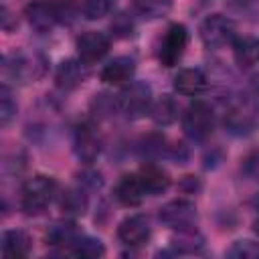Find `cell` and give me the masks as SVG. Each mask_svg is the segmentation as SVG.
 Listing matches in <instances>:
<instances>
[{
    "label": "cell",
    "mask_w": 259,
    "mask_h": 259,
    "mask_svg": "<svg viewBox=\"0 0 259 259\" xmlns=\"http://www.w3.org/2000/svg\"><path fill=\"white\" fill-rule=\"evenodd\" d=\"M57 196V182L51 176L36 174L22 186L20 206L26 214H40Z\"/></svg>",
    "instance_id": "1"
},
{
    "label": "cell",
    "mask_w": 259,
    "mask_h": 259,
    "mask_svg": "<svg viewBox=\"0 0 259 259\" xmlns=\"http://www.w3.org/2000/svg\"><path fill=\"white\" fill-rule=\"evenodd\" d=\"M115 103L125 117H142L152 109V89L144 81H130V85L119 91Z\"/></svg>",
    "instance_id": "2"
},
{
    "label": "cell",
    "mask_w": 259,
    "mask_h": 259,
    "mask_svg": "<svg viewBox=\"0 0 259 259\" xmlns=\"http://www.w3.org/2000/svg\"><path fill=\"white\" fill-rule=\"evenodd\" d=\"M200 38L206 49H223L237 38V26L225 14H208L200 24Z\"/></svg>",
    "instance_id": "3"
},
{
    "label": "cell",
    "mask_w": 259,
    "mask_h": 259,
    "mask_svg": "<svg viewBox=\"0 0 259 259\" xmlns=\"http://www.w3.org/2000/svg\"><path fill=\"white\" fill-rule=\"evenodd\" d=\"M214 127V111L204 101H194L184 117H182V130L190 140H204L212 134Z\"/></svg>",
    "instance_id": "4"
},
{
    "label": "cell",
    "mask_w": 259,
    "mask_h": 259,
    "mask_svg": "<svg viewBox=\"0 0 259 259\" xmlns=\"http://www.w3.org/2000/svg\"><path fill=\"white\" fill-rule=\"evenodd\" d=\"M2 73H4V79L16 81V83H30L42 75V63L34 55L32 57L22 55V53L8 55V57H4Z\"/></svg>",
    "instance_id": "5"
},
{
    "label": "cell",
    "mask_w": 259,
    "mask_h": 259,
    "mask_svg": "<svg viewBox=\"0 0 259 259\" xmlns=\"http://www.w3.org/2000/svg\"><path fill=\"white\" fill-rule=\"evenodd\" d=\"M186 45H188V30H186V26L178 24V22L170 24L166 34H164V38H162V45H160V53H158L160 63L164 67H174L182 59Z\"/></svg>",
    "instance_id": "6"
},
{
    "label": "cell",
    "mask_w": 259,
    "mask_h": 259,
    "mask_svg": "<svg viewBox=\"0 0 259 259\" xmlns=\"http://www.w3.org/2000/svg\"><path fill=\"white\" fill-rule=\"evenodd\" d=\"M24 16L36 32H49L57 22H61L59 0H32L24 8Z\"/></svg>",
    "instance_id": "7"
},
{
    "label": "cell",
    "mask_w": 259,
    "mask_h": 259,
    "mask_svg": "<svg viewBox=\"0 0 259 259\" xmlns=\"http://www.w3.org/2000/svg\"><path fill=\"white\" fill-rule=\"evenodd\" d=\"M160 221L172 229L184 231V229H192L196 223V208L192 202L188 200H172L168 204H164L158 212Z\"/></svg>",
    "instance_id": "8"
},
{
    "label": "cell",
    "mask_w": 259,
    "mask_h": 259,
    "mask_svg": "<svg viewBox=\"0 0 259 259\" xmlns=\"http://www.w3.org/2000/svg\"><path fill=\"white\" fill-rule=\"evenodd\" d=\"M109 36L105 32H99V30H87L83 32L79 38H77V53H79V59L85 63V65H91V63H97L101 61L107 53H109Z\"/></svg>",
    "instance_id": "9"
},
{
    "label": "cell",
    "mask_w": 259,
    "mask_h": 259,
    "mask_svg": "<svg viewBox=\"0 0 259 259\" xmlns=\"http://www.w3.org/2000/svg\"><path fill=\"white\" fill-rule=\"evenodd\" d=\"M101 152V138L93 123H81L75 130V154L81 162L91 164Z\"/></svg>",
    "instance_id": "10"
},
{
    "label": "cell",
    "mask_w": 259,
    "mask_h": 259,
    "mask_svg": "<svg viewBox=\"0 0 259 259\" xmlns=\"http://www.w3.org/2000/svg\"><path fill=\"white\" fill-rule=\"evenodd\" d=\"M117 237L121 243L130 245V247H140L144 243H148L150 239V223L144 214H132L127 219H123L117 227Z\"/></svg>",
    "instance_id": "11"
},
{
    "label": "cell",
    "mask_w": 259,
    "mask_h": 259,
    "mask_svg": "<svg viewBox=\"0 0 259 259\" xmlns=\"http://www.w3.org/2000/svg\"><path fill=\"white\" fill-rule=\"evenodd\" d=\"M136 73V63L132 57H115L101 69V81L107 85H123L130 83Z\"/></svg>",
    "instance_id": "12"
},
{
    "label": "cell",
    "mask_w": 259,
    "mask_h": 259,
    "mask_svg": "<svg viewBox=\"0 0 259 259\" xmlns=\"http://www.w3.org/2000/svg\"><path fill=\"white\" fill-rule=\"evenodd\" d=\"M87 79V69H85V63L79 59H67L63 61L59 67H57V73H55V81L61 89L65 91H71V89H77L83 81Z\"/></svg>",
    "instance_id": "13"
},
{
    "label": "cell",
    "mask_w": 259,
    "mask_h": 259,
    "mask_svg": "<svg viewBox=\"0 0 259 259\" xmlns=\"http://www.w3.org/2000/svg\"><path fill=\"white\" fill-rule=\"evenodd\" d=\"M174 89L180 95L196 97V95H200L206 89V75L200 69H196V67L180 69L176 73V77H174Z\"/></svg>",
    "instance_id": "14"
},
{
    "label": "cell",
    "mask_w": 259,
    "mask_h": 259,
    "mask_svg": "<svg viewBox=\"0 0 259 259\" xmlns=\"http://www.w3.org/2000/svg\"><path fill=\"white\" fill-rule=\"evenodd\" d=\"M146 196V188L138 174H125L115 186V198L123 206H138Z\"/></svg>",
    "instance_id": "15"
},
{
    "label": "cell",
    "mask_w": 259,
    "mask_h": 259,
    "mask_svg": "<svg viewBox=\"0 0 259 259\" xmlns=\"http://www.w3.org/2000/svg\"><path fill=\"white\" fill-rule=\"evenodd\" d=\"M233 55L239 67L249 69L259 63V38L257 36H241L233 40Z\"/></svg>",
    "instance_id": "16"
},
{
    "label": "cell",
    "mask_w": 259,
    "mask_h": 259,
    "mask_svg": "<svg viewBox=\"0 0 259 259\" xmlns=\"http://www.w3.org/2000/svg\"><path fill=\"white\" fill-rule=\"evenodd\" d=\"M144 188H146V194H160L164 192L168 186H170V176L164 168L156 166V164H146L140 168L138 172Z\"/></svg>",
    "instance_id": "17"
},
{
    "label": "cell",
    "mask_w": 259,
    "mask_h": 259,
    "mask_svg": "<svg viewBox=\"0 0 259 259\" xmlns=\"http://www.w3.org/2000/svg\"><path fill=\"white\" fill-rule=\"evenodd\" d=\"M30 251V239L24 231L12 229L6 231L2 237V255L8 259H16V257H24Z\"/></svg>",
    "instance_id": "18"
},
{
    "label": "cell",
    "mask_w": 259,
    "mask_h": 259,
    "mask_svg": "<svg viewBox=\"0 0 259 259\" xmlns=\"http://www.w3.org/2000/svg\"><path fill=\"white\" fill-rule=\"evenodd\" d=\"M81 237L75 223H55L47 231V241L55 247H73Z\"/></svg>",
    "instance_id": "19"
},
{
    "label": "cell",
    "mask_w": 259,
    "mask_h": 259,
    "mask_svg": "<svg viewBox=\"0 0 259 259\" xmlns=\"http://www.w3.org/2000/svg\"><path fill=\"white\" fill-rule=\"evenodd\" d=\"M227 123L233 132L237 134H245V132H251L253 125H255V109L249 105V103H241L237 107H233L227 115Z\"/></svg>",
    "instance_id": "20"
},
{
    "label": "cell",
    "mask_w": 259,
    "mask_h": 259,
    "mask_svg": "<svg viewBox=\"0 0 259 259\" xmlns=\"http://www.w3.org/2000/svg\"><path fill=\"white\" fill-rule=\"evenodd\" d=\"M150 115L158 125H170L178 115V105L170 95H162L156 103H152Z\"/></svg>",
    "instance_id": "21"
},
{
    "label": "cell",
    "mask_w": 259,
    "mask_h": 259,
    "mask_svg": "<svg viewBox=\"0 0 259 259\" xmlns=\"http://www.w3.org/2000/svg\"><path fill=\"white\" fill-rule=\"evenodd\" d=\"M59 206L65 214H73V217H79L85 212L87 208V198L83 194V190L79 188H67L61 196H59Z\"/></svg>",
    "instance_id": "22"
},
{
    "label": "cell",
    "mask_w": 259,
    "mask_h": 259,
    "mask_svg": "<svg viewBox=\"0 0 259 259\" xmlns=\"http://www.w3.org/2000/svg\"><path fill=\"white\" fill-rule=\"evenodd\" d=\"M144 18H162L172 10V0H132Z\"/></svg>",
    "instance_id": "23"
},
{
    "label": "cell",
    "mask_w": 259,
    "mask_h": 259,
    "mask_svg": "<svg viewBox=\"0 0 259 259\" xmlns=\"http://www.w3.org/2000/svg\"><path fill=\"white\" fill-rule=\"evenodd\" d=\"M113 4L115 0H81V12L89 20H99L111 12Z\"/></svg>",
    "instance_id": "24"
},
{
    "label": "cell",
    "mask_w": 259,
    "mask_h": 259,
    "mask_svg": "<svg viewBox=\"0 0 259 259\" xmlns=\"http://www.w3.org/2000/svg\"><path fill=\"white\" fill-rule=\"evenodd\" d=\"M71 251H73V255H77V257H89V259L101 257V255L105 253L103 243H101L99 239H91V237H81V239L71 247Z\"/></svg>",
    "instance_id": "25"
},
{
    "label": "cell",
    "mask_w": 259,
    "mask_h": 259,
    "mask_svg": "<svg viewBox=\"0 0 259 259\" xmlns=\"http://www.w3.org/2000/svg\"><path fill=\"white\" fill-rule=\"evenodd\" d=\"M16 101L12 99V93H10V89L4 85L2 89H0V123L6 127L10 121H12V117L16 115Z\"/></svg>",
    "instance_id": "26"
},
{
    "label": "cell",
    "mask_w": 259,
    "mask_h": 259,
    "mask_svg": "<svg viewBox=\"0 0 259 259\" xmlns=\"http://www.w3.org/2000/svg\"><path fill=\"white\" fill-rule=\"evenodd\" d=\"M243 172H245L247 178L259 182V150L253 152V154H249V156L245 158V162H243Z\"/></svg>",
    "instance_id": "27"
},
{
    "label": "cell",
    "mask_w": 259,
    "mask_h": 259,
    "mask_svg": "<svg viewBox=\"0 0 259 259\" xmlns=\"http://www.w3.org/2000/svg\"><path fill=\"white\" fill-rule=\"evenodd\" d=\"M229 255H233V257H255V255H259V247H253L251 241H237L233 245V249L229 251Z\"/></svg>",
    "instance_id": "28"
},
{
    "label": "cell",
    "mask_w": 259,
    "mask_h": 259,
    "mask_svg": "<svg viewBox=\"0 0 259 259\" xmlns=\"http://www.w3.org/2000/svg\"><path fill=\"white\" fill-rule=\"evenodd\" d=\"M239 4H255V2H259V0H237Z\"/></svg>",
    "instance_id": "29"
},
{
    "label": "cell",
    "mask_w": 259,
    "mask_h": 259,
    "mask_svg": "<svg viewBox=\"0 0 259 259\" xmlns=\"http://www.w3.org/2000/svg\"><path fill=\"white\" fill-rule=\"evenodd\" d=\"M255 233H257V235H259V219H257V221H255Z\"/></svg>",
    "instance_id": "30"
},
{
    "label": "cell",
    "mask_w": 259,
    "mask_h": 259,
    "mask_svg": "<svg viewBox=\"0 0 259 259\" xmlns=\"http://www.w3.org/2000/svg\"><path fill=\"white\" fill-rule=\"evenodd\" d=\"M253 204H255V206H257V208H259V196H257V198H255V200H253Z\"/></svg>",
    "instance_id": "31"
}]
</instances>
